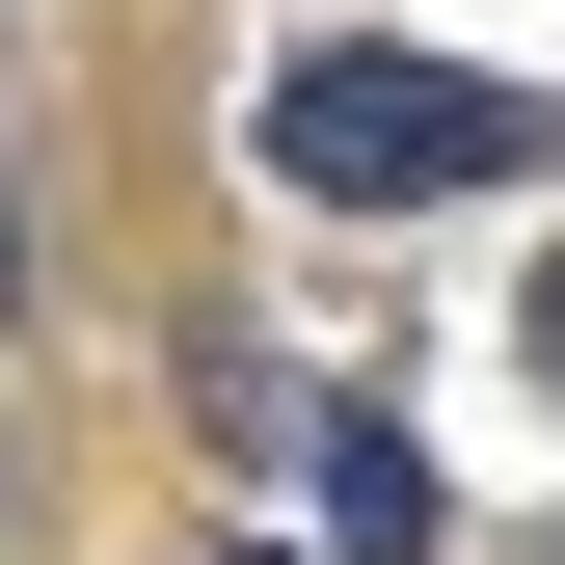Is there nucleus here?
<instances>
[{
  "instance_id": "nucleus-2",
  "label": "nucleus",
  "mask_w": 565,
  "mask_h": 565,
  "mask_svg": "<svg viewBox=\"0 0 565 565\" xmlns=\"http://www.w3.org/2000/svg\"><path fill=\"white\" fill-rule=\"evenodd\" d=\"M323 512L377 539V565H431V458H404V431H323Z\"/></svg>"
},
{
  "instance_id": "nucleus-1",
  "label": "nucleus",
  "mask_w": 565,
  "mask_h": 565,
  "mask_svg": "<svg viewBox=\"0 0 565 565\" xmlns=\"http://www.w3.org/2000/svg\"><path fill=\"white\" fill-rule=\"evenodd\" d=\"M269 162L377 216V189H512V162H565V108L539 82H458V54H297V82H269Z\"/></svg>"
},
{
  "instance_id": "nucleus-4",
  "label": "nucleus",
  "mask_w": 565,
  "mask_h": 565,
  "mask_svg": "<svg viewBox=\"0 0 565 565\" xmlns=\"http://www.w3.org/2000/svg\"><path fill=\"white\" fill-rule=\"evenodd\" d=\"M0 297H28V216H0Z\"/></svg>"
},
{
  "instance_id": "nucleus-3",
  "label": "nucleus",
  "mask_w": 565,
  "mask_h": 565,
  "mask_svg": "<svg viewBox=\"0 0 565 565\" xmlns=\"http://www.w3.org/2000/svg\"><path fill=\"white\" fill-rule=\"evenodd\" d=\"M539 377H565V269H539Z\"/></svg>"
}]
</instances>
